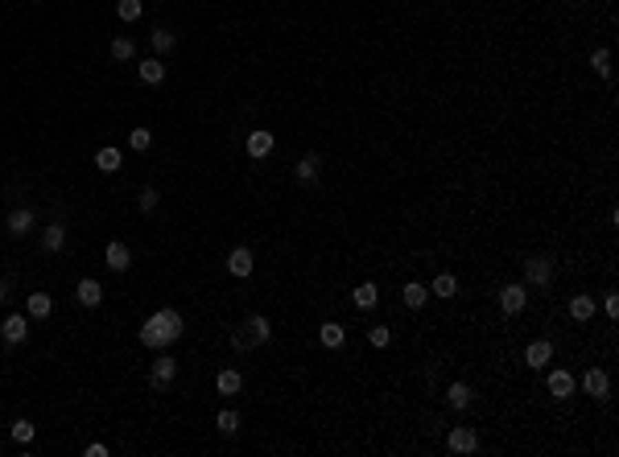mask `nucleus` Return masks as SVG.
<instances>
[{
  "label": "nucleus",
  "instance_id": "obj_1",
  "mask_svg": "<svg viewBox=\"0 0 619 457\" xmlns=\"http://www.w3.org/2000/svg\"><path fill=\"white\" fill-rule=\"evenodd\" d=\"M182 338V313L178 309H157L145 326H140V342L149 350H165Z\"/></svg>",
  "mask_w": 619,
  "mask_h": 457
},
{
  "label": "nucleus",
  "instance_id": "obj_2",
  "mask_svg": "<svg viewBox=\"0 0 619 457\" xmlns=\"http://www.w3.org/2000/svg\"><path fill=\"white\" fill-rule=\"evenodd\" d=\"M269 338H273V326H269V317H260V313H248L244 326L231 330V346H235V350H252V346H260V342H269Z\"/></svg>",
  "mask_w": 619,
  "mask_h": 457
},
{
  "label": "nucleus",
  "instance_id": "obj_3",
  "mask_svg": "<svg viewBox=\"0 0 619 457\" xmlns=\"http://www.w3.org/2000/svg\"><path fill=\"white\" fill-rule=\"evenodd\" d=\"M554 272H558L554 256H529L525 260V289H549Z\"/></svg>",
  "mask_w": 619,
  "mask_h": 457
},
{
  "label": "nucleus",
  "instance_id": "obj_4",
  "mask_svg": "<svg viewBox=\"0 0 619 457\" xmlns=\"http://www.w3.org/2000/svg\"><path fill=\"white\" fill-rule=\"evenodd\" d=\"M174 375H178V363H174L169 355H157L153 367H149V383H153L157 392H165V388L174 383Z\"/></svg>",
  "mask_w": 619,
  "mask_h": 457
},
{
  "label": "nucleus",
  "instance_id": "obj_5",
  "mask_svg": "<svg viewBox=\"0 0 619 457\" xmlns=\"http://www.w3.org/2000/svg\"><path fill=\"white\" fill-rule=\"evenodd\" d=\"M525 305H529V289H525L521 280H512V285L500 289V309H504V313H521Z\"/></svg>",
  "mask_w": 619,
  "mask_h": 457
},
{
  "label": "nucleus",
  "instance_id": "obj_6",
  "mask_svg": "<svg viewBox=\"0 0 619 457\" xmlns=\"http://www.w3.org/2000/svg\"><path fill=\"white\" fill-rule=\"evenodd\" d=\"M446 449H450V454H475V449H479V433L459 425V429L446 433Z\"/></svg>",
  "mask_w": 619,
  "mask_h": 457
},
{
  "label": "nucleus",
  "instance_id": "obj_7",
  "mask_svg": "<svg viewBox=\"0 0 619 457\" xmlns=\"http://www.w3.org/2000/svg\"><path fill=\"white\" fill-rule=\"evenodd\" d=\"M25 334H29V313H8L4 326H0V338L8 346H17V342H25Z\"/></svg>",
  "mask_w": 619,
  "mask_h": 457
},
{
  "label": "nucleus",
  "instance_id": "obj_8",
  "mask_svg": "<svg viewBox=\"0 0 619 457\" xmlns=\"http://www.w3.org/2000/svg\"><path fill=\"white\" fill-rule=\"evenodd\" d=\"M583 388H587V396H595V400H607V396H611V375H607L603 367H591V371L583 375Z\"/></svg>",
  "mask_w": 619,
  "mask_h": 457
},
{
  "label": "nucleus",
  "instance_id": "obj_9",
  "mask_svg": "<svg viewBox=\"0 0 619 457\" xmlns=\"http://www.w3.org/2000/svg\"><path fill=\"white\" fill-rule=\"evenodd\" d=\"M273 144H277L273 132H264V128H260V132H248V157H252V161H264V157L273 153Z\"/></svg>",
  "mask_w": 619,
  "mask_h": 457
},
{
  "label": "nucleus",
  "instance_id": "obj_10",
  "mask_svg": "<svg viewBox=\"0 0 619 457\" xmlns=\"http://www.w3.org/2000/svg\"><path fill=\"white\" fill-rule=\"evenodd\" d=\"M103 260H107L112 272H128V268H132V247L116 239V243H107V256H103Z\"/></svg>",
  "mask_w": 619,
  "mask_h": 457
},
{
  "label": "nucleus",
  "instance_id": "obj_11",
  "mask_svg": "<svg viewBox=\"0 0 619 457\" xmlns=\"http://www.w3.org/2000/svg\"><path fill=\"white\" fill-rule=\"evenodd\" d=\"M62 247H66V227H62V223H50V227L41 231V252H45V256H58Z\"/></svg>",
  "mask_w": 619,
  "mask_h": 457
},
{
  "label": "nucleus",
  "instance_id": "obj_12",
  "mask_svg": "<svg viewBox=\"0 0 619 457\" xmlns=\"http://www.w3.org/2000/svg\"><path fill=\"white\" fill-rule=\"evenodd\" d=\"M74 297H78V305H87V309H95V305L103 301V285L87 276V280H78V285H74Z\"/></svg>",
  "mask_w": 619,
  "mask_h": 457
},
{
  "label": "nucleus",
  "instance_id": "obj_13",
  "mask_svg": "<svg viewBox=\"0 0 619 457\" xmlns=\"http://www.w3.org/2000/svg\"><path fill=\"white\" fill-rule=\"evenodd\" d=\"M4 231H8V235H17V239H21V235H29V231H33V210H25V206H17V210L8 214V223H4Z\"/></svg>",
  "mask_w": 619,
  "mask_h": 457
},
{
  "label": "nucleus",
  "instance_id": "obj_14",
  "mask_svg": "<svg viewBox=\"0 0 619 457\" xmlns=\"http://www.w3.org/2000/svg\"><path fill=\"white\" fill-rule=\"evenodd\" d=\"M318 342H322L326 350H339V346L347 342V330H343L339 322H322V326H318Z\"/></svg>",
  "mask_w": 619,
  "mask_h": 457
},
{
  "label": "nucleus",
  "instance_id": "obj_15",
  "mask_svg": "<svg viewBox=\"0 0 619 457\" xmlns=\"http://www.w3.org/2000/svg\"><path fill=\"white\" fill-rule=\"evenodd\" d=\"M549 359H554V342H545V338L529 342V350H525V363H529V367H537V371H541Z\"/></svg>",
  "mask_w": 619,
  "mask_h": 457
},
{
  "label": "nucleus",
  "instance_id": "obj_16",
  "mask_svg": "<svg viewBox=\"0 0 619 457\" xmlns=\"http://www.w3.org/2000/svg\"><path fill=\"white\" fill-rule=\"evenodd\" d=\"M227 272H231V276H252V252H248V247H231Z\"/></svg>",
  "mask_w": 619,
  "mask_h": 457
},
{
  "label": "nucleus",
  "instance_id": "obj_17",
  "mask_svg": "<svg viewBox=\"0 0 619 457\" xmlns=\"http://www.w3.org/2000/svg\"><path fill=\"white\" fill-rule=\"evenodd\" d=\"M351 301H355V309H376V301H380V289H376L372 280H364V285H355Z\"/></svg>",
  "mask_w": 619,
  "mask_h": 457
},
{
  "label": "nucleus",
  "instance_id": "obj_18",
  "mask_svg": "<svg viewBox=\"0 0 619 457\" xmlns=\"http://www.w3.org/2000/svg\"><path fill=\"white\" fill-rule=\"evenodd\" d=\"M50 309H54L50 293H33V297L25 301V313H29V322H41V317H50Z\"/></svg>",
  "mask_w": 619,
  "mask_h": 457
},
{
  "label": "nucleus",
  "instance_id": "obj_19",
  "mask_svg": "<svg viewBox=\"0 0 619 457\" xmlns=\"http://www.w3.org/2000/svg\"><path fill=\"white\" fill-rule=\"evenodd\" d=\"M545 383H549V392H554L558 400L574 396V375H570V371H549V379H545Z\"/></svg>",
  "mask_w": 619,
  "mask_h": 457
},
{
  "label": "nucleus",
  "instance_id": "obj_20",
  "mask_svg": "<svg viewBox=\"0 0 619 457\" xmlns=\"http://www.w3.org/2000/svg\"><path fill=\"white\" fill-rule=\"evenodd\" d=\"M215 388H219V396H235V392L244 388V375L227 367V371H219V379H215Z\"/></svg>",
  "mask_w": 619,
  "mask_h": 457
},
{
  "label": "nucleus",
  "instance_id": "obj_21",
  "mask_svg": "<svg viewBox=\"0 0 619 457\" xmlns=\"http://www.w3.org/2000/svg\"><path fill=\"white\" fill-rule=\"evenodd\" d=\"M140 78H145L149 87H157V82L165 78V62H161V58H145V62H140Z\"/></svg>",
  "mask_w": 619,
  "mask_h": 457
},
{
  "label": "nucleus",
  "instance_id": "obj_22",
  "mask_svg": "<svg viewBox=\"0 0 619 457\" xmlns=\"http://www.w3.org/2000/svg\"><path fill=\"white\" fill-rule=\"evenodd\" d=\"M120 161H124V157H120V148H112V144L95 153V165H99V173H116V169H120Z\"/></svg>",
  "mask_w": 619,
  "mask_h": 457
},
{
  "label": "nucleus",
  "instance_id": "obj_23",
  "mask_svg": "<svg viewBox=\"0 0 619 457\" xmlns=\"http://www.w3.org/2000/svg\"><path fill=\"white\" fill-rule=\"evenodd\" d=\"M426 301H430V289H426L421 280H409V285H405V305H409V309H421Z\"/></svg>",
  "mask_w": 619,
  "mask_h": 457
},
{
  "label": "nucleus",
  "instance_id": "obj_24",
  "mask_svg": "<svg viewBox=\"0 0 619 457\" xmlns=\"http://www.w3.org/2000/svg\"><path fill=\"white\" fill-rule=\"evenodd\" d=\"M570 317H574V322H591V317H595V297H587V293L574 297V301H570Z\"/></svg>",
  "mask_w": 619,
  "mask_h": 457
},
{
  "label": "nucleus",
  "instance_id": "obj_25",
  "mask_svg": "<svg viewBox=\"0 0 619 457\" xmlns=\"http://www.w3.org/2000/svg\"><path fill=\"white\" fill-rule=\"evenodd\" d=\"M446 404L463 412V408L471 404V388H467V383H450V392H446Z\"/></svg>",
  "mask_w": 619,
  "mask_h": 457
},
{
  "label": "nucleus",
  "instance_id": "obj_26",
  "mask_svg": "<svg viewBox=\"0 0 619 457\" xmlns=\"http://www.w3.org/2000/svg\"><path fill=\"white\" fill-rule=\"evenodd\" d=\"M591 66H595V74H599V78H611V49H607V45H603V49H595V54H591Z\"/></svg>",
  "mask_w": 619,
  "mask_h": 457
},
{
  "label": "nucleus",
  "instance_id": "obj_27",
  "mask_svg": "<svg viewBox=\"0 0 619 457\" xmlns=\"http://www.w3.org/2000/svg\"><path fill=\"white\" fill-rule=\"evenodd\" d=\"M132 54H136V41H132V37H116V41H112V58H116V62H128Z\"/></svg>",
  "mask_w": 619,
  "mask_h": 457
},
{
  "label": "nucleus",
  "instance_id": "obj_28",
  "mask_svg": "<svg viewBox=\"0 0 619 457\" xmlns=\"http://www.w3.org/2000/svg\"><path fill=\"white\" fill-rule=\"evenodd\" d=\"M293 173H297V181H314V177H318V157H314V153H310V157H302Z\"/></svg>",
  "mask_w": 619,
  "mask_h": 457
},
{
  "label": "nucleus",
  "instance_id": "obj_29",
  "mask_svg": "<svg viewBox=\"0 0 619 457\" xmlns=\"http://www.w3.org/2000/svg\"><path fill=\"white\" fill-rule=\"evenodd\" d=\"M128 144H132V153H145V148L153 144V132H149V128H132V132H128Z\"/></svg>",
  "mask_w": 619,
  "mask_h": 457
},
{
  "label": "nucleus",
  "instance_id": "obj_30",
  "mask_svg": "<svg viewBox=\"0 0 619 457\" xmlns=\"http://www.w3.org/2000/svg\"><path fill=\"white\" fill-rule=\"evenodd\" d=\"M459 293V280L450 276V272H442L438 280H434V297H454Z\"/></svg>",
  "mask_w": 619,
  "mask_h": 457
},
{
  "label": "nucleus",
  "instance_id": "obj_31",
  "mask_svg": "<svg viewBox=\"0 0 619 457\" xmlns=\"http://www.w3.org/2000/svg\"><path fill=\"white\" fill-rule=\"evenodd\" d=\"M116 12H120V21H136L145 12V4L140 0H116Z\"/></svg>",
  "mask_w": 619,
  "mask_h": 457
},
{
  "label": "nucleus",
  "instance_id": "obj_32",
  "mask_svg": "<svg viewBox=\"0 0 619 457\" xmlns=\"http://www.w3.org/2000/svg\"><path fill=\"white\" fill-rule=\"evenodd\" d=\"M153 49H157V54H169V49H174V33H169V29H153Z\"/></svg>",
  "mask_w": 619,
  "mask_h": 457
},
{
  "label": "nucleus",
  "instance_id": "obj_33",
  "mask_svg": "<svg viewBox=\"0 0 619 457\" xmlns=\"http://www.w3.org/2000/svg\"><path fill=\"white\" fill-rule=\"evenodd\" d=\"M136 202H140V210H157V202H161V194H157V186H145V190L136 194Z\"/></svg>",
  "mask_w": 619,
  "mask_h": 457
},
{
  "label": "nucleus",
  "instance_id": "obj_34",
  "mask_svg": "<svg viewBox=\"0 0 619 457\" xmlns=\"http://www.w3.org/2000/svg\"><path fill=\"white\" fill-rule=\"evenodd\" d=\"M215 425H219V433H235V429H240V416H235L231 408H223V412L215 416Z\"/></svg>",
  "mask_w": 619,
  "mask_h": 457
},
{
  "label": "nucleus",
  "instance_id": "obj_35",
  "mask_svg": "<svg viewBox=\"0 0 619 457\" xmlns=\"http://www.w3.org/2000/svg\"><path fill=\"white\" fill-rule=\"evenodd\" d=\"M12 441L29 445V441H33V421H12Z\"/></svg>",
  "mask_w": 619,
  "mask_h": 457
},
{
  "label": "nucleus",
  "instance_id": "obj_36",
  "mask_svg": "<svg viewBox=\"0 0 619 457\" xmlns=\"http://www.w3.org/2000/svg\"><path fill=\"white\" fill-rule=\"evenodd\" d=\"M368 342H372V346H388V342H392L388 326H372V330H368Z\"/></svg>",
  "mask_w": 619,
  "mask_h": 457
},
{
  "label": "nucleus",
  "instance_id": "obj_37",
  "mask_svg": "<svg viewBox=\"0 0 619 457\" xmlns=\"http://www.w3.org/2000/svg\"><path fill=\"white\" fill-rule=\"evenodd\" d=\"M603 309H607V317H619V297H616V293H607V301H603Z\"/></svg>",
  "mask_w": 619,
  "mask_h": 457
},
{
  "label": "nucleus",
  "instance_id": "obj_38",
  "mask_svg": "<svg viewBox=\"0 0 619 457\" xmlns=\"http://www.w3.org/2000/svg\"><path fill=\"white\" fill-rule=\"evenodd\" d=\"M87 457H107V445H103V441H91V445H87Z\"/></svg>",
  "mask_w": 619,
  "mask_h": 457
},
{
  "label": "nucleus",
  "instance_id": "obj_39",
  "mask_svg": "<svg viewBox=\"0 0 619 457\" xmlns=\"http://www.w3.org/2000/svg\"><path fill=\"white\" fill-rule=\"evenodd\" d=\"M8 293H12V276H0V305L8 301Z\"/></svg>",
  "mask_w": 619,
  "mask_h": 457
}]
</instances>
